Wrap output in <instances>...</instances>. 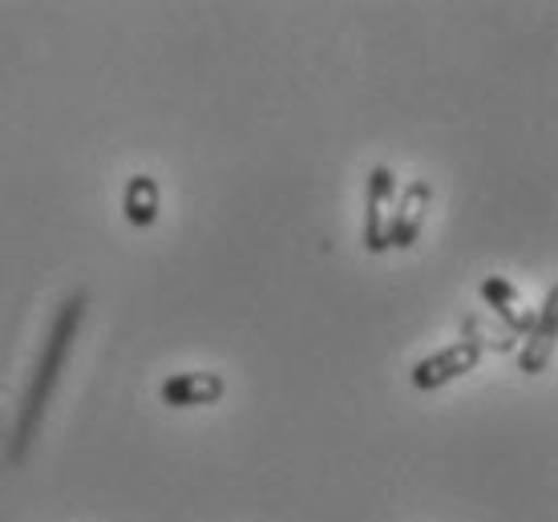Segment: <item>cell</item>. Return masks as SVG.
<instances>
[{"label": "cell", "mask_w": 558, "mask_h": 522, "mask_svg": "<svg viewBox=\"0 0 558 522\" xmlns=\"http://www.w3.org/2000/svg\"><path fill=\"white\" fill-rule=\"evenodd\" d=\"M82 316H85V296L73 292V296L61 304V312H57L49 344H45L41 361H37V373H33V381H28V389H25V401H21V425H16L13 458H25L28 441H33L37 425H41V413H45V405H49V397H53L57 381H61V365H65V356H70V349H73V337H77Z\"/></svg>", "instance_id": "1"}, {"label": "cell", "mask_w": 558, "mask_h": 522, "mask_svg": "<svg viewBox=\"0 0 558 522\" xmlns=\"http://www.w3.org/2000/svg\"><path fill=\"white\" fill-rule=\"evenodd\" d=\"M397 174L392 167H373L368 186H364V247L373 255L389 252V227H392V207H397Z\"/></svg>", "instance_id": "2"}, {"label": "cell", "mask_w": 558, "mask_h": 522, "mask_svg": "<svg viewBox=\"0 0 558 522\" xmlns=\"http://www.w3.org/2000/svg\"><path fill=\"white\" fill-rule=\"evenodd\" d=\"M477 365H482V349L470 344V340H458V344H449L441 353L417 361V365H413V385L425 389V393H433V389H441V385L465 377V373Z\"/></svg>", "instance_id": "3"}, {"label": "cell", "mask_w": 558, "mask_h": 522, "mask_svg": "<svg viewBox=\"0 0 558 522\" xmlns=\"http://www.w3.org/2000/svg\"><path fill=\"white\" fill-rule=\"evenodd\" d=\"M555 340H558V283L543 296L538 312H534V325L531 332L522 337V353H518V365L522 373H543L550 365V356H555Z\"/></svg>", "instance_id": "4"}, {"label": "cell", "mask_w": 558, "mask_h": 522, "mask_svg": "<svg viewBox=\"0 0 558 522\" xmlns=\"http://www.w3.org/2000/svg\"><path fill=\"white\" fill-rule=\"evenodd\" d=\"M227 385L219 373H207V368H191V373H174L162 381L158 397L167 401L170 410H195V405H215L223 401Z\"/></svg>", "instance_id": "5"}, {"label": "cell", "mask_w": 558, "mask_h": 522, "mask_svg": "<svg viewBox=\"0 0 558 522\" xmlns=\"http://www.w3.org/2000/svg\"><path fill=\"white\" fill-rule=\"evenodd\" d=\"M433 186L425 179H413L397 191V207H392V227H389V243L392 247H413L421 235V223H425V211H429Z\"/></svg>", "instance_id": "6"}, {"label": "cell", "mask_w": 558, "mask_h": 522, "mask_svg": "<svg viewBox=\"0 0 558 522\" xmlns=\"http://www.w3.org/2000/svg\"><path fill=\"white\" fill-rule=\"evenodd\" d=\"M477 296L486 300V308L498 316V325H502L510 337H526V332H531L534 316L522 308V296H518V288L510 280H502V276H489V280H482Z\"/></svg>", "instance_id": "7"}, {"label": "cell", "mask_w": 558, "mask_h": 522, "mask_svg": "<svg viewBox=\"0 0 558 522\" xmlns=\"http://www.w3.org/2000/svg\"><path fill=\"white\" fill-rule=\"evenodd\" d=\"M158 211H162V191H158V179L150 174H134L122 191V215H126L130 227H154L158 223Z\"/></svg>", "instance_id": "8"}, {"label": "cell", "mask_w": 558, "mask_h": 522, "mask_svg": "<svg viewBox=\"0 0 558 522\" xmlns=\"http://www.w3.org/2000/svg\"><path fill=\"white\" fill-rule=\"evenodd\" d=\"M461 332H465L461 340L477 344L482 353H486V349H494V353H514V349H518V337H510L498 320H486V316H477V312L461 320Z\"/></svg>", "instance_id": "9"}]
</instances>
